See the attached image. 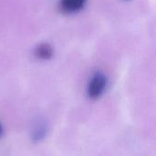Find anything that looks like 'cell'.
<instances>
[{
    "instance_id": "6da1fadb",
    "label": "cell",
    "mask_w": 156,
    "mask_h": 156,
    "mask_svg": "<svg viewBox=\"0 0 156 156\" xmlns=\"http://www.w3.org/2000/svg\"><path fill=\"white\" fill-rule=\"evenodd\" d=\"M107 80L102 74H96L90 79V82L88 86V95L90 98L96 99L99 98L104 92L106 87Z\"/></svg>"
},
{
    "instance_id": "7a4b0ae2",
    "label": "cell",
    "mask_w": 156,
    "mask_h": 156,
    "mask_svg": "<svg viewBox=\"0 0 156 156\" xmlns=\"http://www.w3.org/2000/svg\"><path fill=\"white\" fill-rule=\"evenodd\" d=\"M86 0H60V7L64 12L73 13L84 6Z\"/></svg>"
},
{
    "instance_id": "277c9868",
    "label": "cell",
    "mask_w": 156,
    "mask_h": 156,
    "mask_svg": "<svg viewBox=\"0 0 156 156\" xmlns=\"http://www.w3.org/2000/svg\"><path fill=\"white\" fill-rule=\"evenodd\" d=\"M1 133H2V127H1V125H0V135H1Z\"/></svg>"
},
{
    "instance_id": "3957f363",
    "label": "cell",
    "mask_w": 156,
    "mask_h": 156,
    "mask_svg": "<svg viewBox=\"0 0 156 156\" xmlns=\"http://www.w3.org/2000/svg\"><path fill=\"white\" fill-rule=\"evenodd\" d=\"M52 49L48 44H40L36 50V55L40 59H49L52 56Z\"/></svg>"
}]
</instances>
